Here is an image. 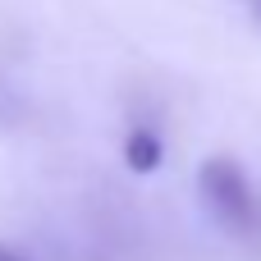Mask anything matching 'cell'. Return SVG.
I'll return each instance as SVG.
<instances>
[{"instance_id": "3957f363", "label": "cell", "mask_w": 261, "mask_h": 261, "mask_svg": "<svg viewBox=\"0 0 261 261\" xmlns=\"http://www.w3.org/2000/svg\"><path fill=\"white\" fill-rule=\"evenodd\" d=\"M0 261H23V257H18V252H9V248L0 243Z\"/></svg>"}, {"instance_id": "6da1fadb", "label": "cell", "mask_w": 261, "mask_h": 261, "mask_svg": "<svg viewBox=\"0 0 261 261\" xmlns=\"http://www.w3.org/2000/svg\"><path fill=\"white\" fill-rule=\"evenodd\" d=\"M197 188H202V202L211 206V216L220 220V229L234 243L261 252V197L248 184L243 165L229 156H211L197 170Z\"/></svg>"}, {"instance_id": "7a4b0ae2", "label": "cell", "mask_w": 261, "mask_h": 261, "mask_svg": "<svg viewBox=\"0 0 261 261\" xmlns=\"http://www.w3.org/2000/svg\"><path fill=\"white\" fill-rule=\"evenodd\" d=\"M124 161H128L133 174H151V170L165 161V142H161V133L147 128V124L128 128V138H124Z\"/></svg>"}]
</instances>
